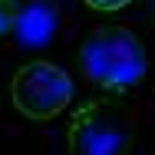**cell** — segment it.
<instances>
[{
    "label": "cell",
    "instance_id": "obj_1",
    "mask_svg": "<svg viewBox=\"0 0 155 155\" xmlns=\"http://www.w3.org/2000/svg\"><path fill=\"white\" fill-rule=\"evenodd\" d=\"M76 60H79L83 76L106 93L132 89L149 69L145 46L129 27H96L79 43Z\"/></svg>",
    "mask_w": 155,
    "mask_h": 155
},
{
    "label": "cell",
    "instance_id": "obj_2",
    "mask_svg": "<svg viewBox=\"0 0 155 155\" xmlns=\"http://www.w3.org/2000/svg\"><path fill=\"white\" fill-rule=\"evenodd\" d=\"M135 142V112L116 96L83 102L66 132L69 155H129Z\"/></svg>",
    "mask_w": 155,
    "mask_h": 155
},
{
    "label": "cell",
    "instance_id": "obj_3",
    "mask_svg": "<svg viewBox=\"0 0 155 155\" xmlns=\"http://www.w3.org/2000/svg\"><path fill=\"white\" fill-rule=\"evenodd\" d=\"M73 79L66 76V69L53 66L46 60H30L13 73L10 83V99L20 109V116H27L33 122H50L66 106L73 102Z\"/></svg>",
    "mask_w": 155,
    "mask_h": 155
},
{
    "label": "cell",
    "instance_id": "obj_4",
    "mask_svg": "<svg viewBox=\"0 0 155 155\" xmlns=\"http://www.w3.org/2000/svg\"><path fill=\"white\" fill-rule=\"evenodd\" d=\"M13 36L23 46H46L56 33V10L50 0H27L13 10Z\"/></svg>",
    "mask_w": 155,
    "mask_h": 155
},
{
    "label": "cell",
    "instance_id": "obj_5",
    "mask_svg": "<svg viewBox=\"0 0 155 155\" xmlns=\"http://www.w3.org/2000/svg\"><path fill=\"white\" fill-rule=\"evenodd\" d=\"M132 0H86V7H93V10H102V13H116V10H122L129 7Z\"/></svg>",
    "mask_w": 155,
    "mask_h": 155
},
{
    "label": "cell",
    "instance_id": "obj_6",
    "mask_svg": "<svg viewBox=\"0 0 155 155\" xmlns=\"http://www.w3.org/2000/svg\"><path fill=\"white\" fill-rule=\"evenodd\" d=\"M10 23H13V3L10 0H0V36L10 33Z\"/></svg>",
    "mask_w": 155,
    "mask_h": 155
},
{
    "label": "cell",
    "instance_id": "obj_7",
    "mask_svg": "<svg viewBox=\"0 0 155 155\" xmlns=\"http://www.w3.org/2000/svg\"><path fill=\"white\" fill-rule=\"evenodd\" d=\"M152 27H155V0H152Z\"/></svg>",
    "mask_w": 155,
    "mask_h": 155
},
{
    "label": "cell",
    "instance_id": "obj_8",
    "mask_svg": "<svg viewBox=\"0 0 155 155\" xmlns=\"http://www.w3.org/2000/svg\"><path fill=\"white\" fill-rule=\"evenodd\" d=\"M10 3H17V0H10Z\"/></svg>",
    "mask_w": 155,
    "mask_h": 155
}]
</instances>
